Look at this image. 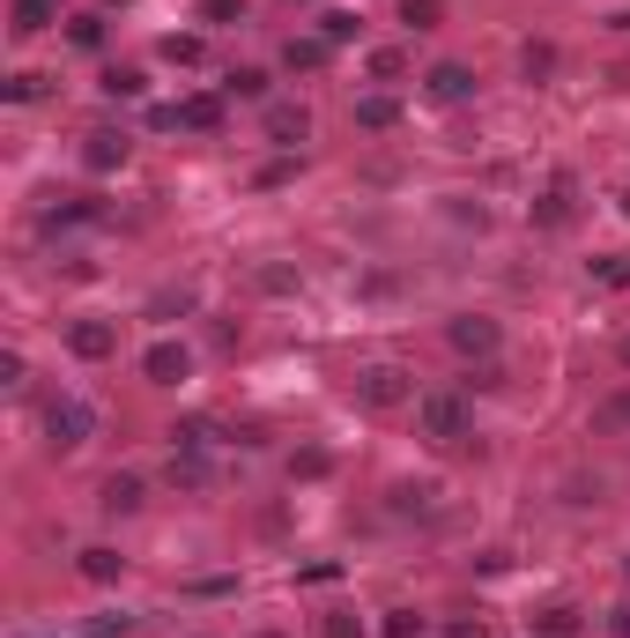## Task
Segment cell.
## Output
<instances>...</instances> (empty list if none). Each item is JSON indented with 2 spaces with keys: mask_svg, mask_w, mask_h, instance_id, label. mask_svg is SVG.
Instances as JSON below:
<instances>
[{
  "mask_svg": "<svg viewBox=\"0 0 630 638\" xmlns=\"http://www.w3.org/2000/svg\"><path fill=\"white\" fill-rule=\"evenodd\" d=\"M327 52H334L327 38H290V45H282V68H290V74H312V68H327Z\"/></svg>",
  "mask_w": 630,
  "mask_h": 638,
  "instance_id": "obj_12",
  "label": "cell"
},
{
  "mask_svg": "<svg viewBox=\"0 0 630 638\" xmlns=\"http://www.w3.org/2000/svg\"><path fill=\"white\" fill-rule=\"evenodd\" d=\"M401 23L409 30H437L445 23V0H401Z\"/></svg>",
  "mask_w": 630,
  "mask_h": 638,
  "instance_id": "obj_23",
  "label": "cell"
},
{
  "mask_svg": "<svg viewBox=\"0 0 630 638\" xmlns=\"http://www.w3.org/2000/svg\"><path fill=\"white\" fill-rule=\"evenodd\" d=\"M104 513H142V475H112L104 483Z\"/></svg>",
  "mask_w": 630,
  "mask_h": 638,
  "instance_id": "obj_20",
  "label": "cell"
},
{
  "mask_svg": "<svg viewBox=\"0 0 630 638\" xmlns=\"http://www.w3.org/2000/svg\"><path fill=\"white\" fill-rule=\"evenodd\" d=\"M534 223H541V230H571V223H579V186H571V178H557L549 194L534 200Z\"/></svg>",
  "mask_w": 630,
  "mask_h": 638,
  "instance_id": "obj_9",
  "label": "cell"
},
{
  "mask_svg": "<svg viewBox=\"0 0 630 638\" xmlns=\"http://www.w3.org/2000/svg\"><path fill=\"white\" fill-rule=\"evenodd\" d=\"M445 638H489V631H483V616H475V624H445Z\"/></svg>",
  "mask_w": 630,
  "mask_h": 638,
  "instance_id": "obj_34",
  "label": "cell"
},
{
  "mask_svg": "<svg viewBox=\"0 0 630 638\" xmlns=\"http://www.w3.org/2000/svg\"><path fill=\"white\" fill-rule=\"evenodd\" d=\"M357 401H364V409H379V416H386V409H409L415 401V379L401 364H364L357 371Z\"/></svg>",
  "mask_w": 630,
  "mask_h": 638,
  "instance_id": "obj_2",
  "label": "cell"
},
{
  "mask_svg": "<svg viewBox=\"0 0 630 638\" xmlns=\"http://www.w3.org/2000/svg\"><path fill=\"white\" fill-rule=\"evenodd\" d=\"M379 631H386V638H423V616H415V609H393Z\"/></svg>",
  "mask_w": 630,
  "mask_h": 638,
  "instance_id": "obj_28",
  "label": "cell"
},
{
  "mask_svg": "<svg viewBox=\"0 0 630 638\" xmlns=\"http://www.w3.org/2000/svg\"><path fill=\"white\" fill-rule=\"evenodd\" d=\"M230 97H252V104H267V68H238L230 82H223Z\"/></svg>",
  "mask_w": 630,
  "mask_h": 638,
  "instance_id": "obj_24",
  "label": "cell"
},
{
  "mask_svg": "<svg viewBox=\"0 0 630 638\" xmlns=\"http://www.w3.org/2000/svg\"><path fill=\"white\" fill-rule=\"evenodd\" d=\"M142 371H148V387H186V379H194V349L164 335V342L142 349Z\"/></svg>",
  "mask_w": 630,
  "mask_h": 638,
  "instance_id": "obj_5",
  "label": "cell"
},
{
  "mask_svg": "<svg viewBox=\"0 0 630 638\" xmlns=\"http://www.w3.org/2000/svg\"><path fill=\"white\" fill-rule=\"evenodd\" d=\"M623 364H630V342H623Z\"/></svg>",
  "mask_w": 630,
  "mask_h": 638,
  "instance_id": "obj_36",
  "label": "cell"
},
{
  "mask_svg": "<svg viewBox=\"0 0 630 638\" xmlns=\"http://www.w3.org/2000/svg\"><path fill=\"white\" fill-rule=\"evenodd\" d=\"M393 120H401V104H393L386 90H379V97H357V126H364V134H386Z\"/></svg>",
  "mask_w": 630,
  "mask_h": 638,
  "instance_id": "obj_17",
  "label": "cell"
},
{
  "mask_svg": "<svg viewBox=\"0 0 630 638\" xmlns=\"http://www.w3.org/2000/svg\"><path fill=\"white\" fill-rule=\"evenodd\" d=\"M200 52H208V45H200L194 30H171V38H164V60H171V68H200Z\"/></svg>",
  "mask_w": 630,
  "mask_h": 638,
  "instance_id": "obj_21",
  "label": "cell"
},
{
  "mask_svg": "<svg viewBox=\"0 0 630 638\" xmlns=\"http://www.w3.org/2000/svg\"><path fill=\"white\" fill-rule=\"evenodd\" d=\"M267 142L275 148H304L312 142V112H304V104H267Z\"/></svg>",
  "mask_w": 630,
  "mask_h": 638,
  "instance_id": "obj_7",
  "label": "cell"
},
{
  "mask_svg": "<svg viewBox=\"0 0 630 638\" xmlns=\"http://www.w3.org/2000/svg\"><path fill=\"white\" fill-rule=\"evenodd\" d=\"M74 45H82V52L104 45V23H97V16H82V23H74Z\"/></svg>",
  "mask_w": 630,
  "mask_h": 638,
  "instance_id": "obj_30",
  "label": "cell"
},
{
  "mask_svg": "<svg viewBox=\"0 0 630 638\" xmlns=\"http://www.w3.org/2000/svg\"><path fill=\"white\" fill-rule=\"evenodd\" d=\"M97 431V416H90V401H74V393H60V401H45V439L52 453H74V445Z\"/></svg>",
  "mask_w": 630,
  "mask_h": 638,
  "instance_id": "obj_3",
  "label": "cell"
},
{
  "mask_svg": "<svg viewBox=\"0 0 630 638\" xmlns=\"http://www.w3.org/2000/svg\"><path fill=\"white\" fill-rule=\"evenodd\" d=\"M290 475L297 483H327V475H334V453H327V445H304V453H290Z\"/></svg>",
  "mask_w": 630,
  "mask_h": 638,
  "instance_id": "obj_18",
  "label": "cell"
},
{
  "mask_svg": "<svg viewBox=\"0 0 630 638\" xmlns=\"http://www.w3.org/2000/svg\"><path fill=\"white\" fill-rule=\"evenodd\" d=\"M68 349L82 357V364H104V357L120 349V327H112V319H74V327H68Z\"/></svg>",
  "mask_w": 630,
  "mask_h": 638,
  "instance_id": "obj_6",
  "label": "cell"
},
{
  "mask_svg": "<svg viewBox=\"0 0 630 638\" xmlns=\"http://www.w3.org/2000/svg\"><path fill=\"white\" fill-rule=\"evenodd\" d=\"M134 631V616H97V624H90V638H126Z\"/></svg>",
  "mask_w": 630,
  "mask_h": 638,
  "instance_id": "obj_31",
  "label": "cell"
},
{
  "mask_svg": "<svg viewBox=\"0 0 630 638\" xmlns=\"http://www.w3.org/2000/svg\"><path fill=\"white\" fill-rule=\"evenodd\" d=\"M82 164H90V172H120L126 164V134H112V126H97V134H90V142H82Z\"/></svg>",
  "mask_w": 630,
  "mask_h": 638,
  "instance_id": "obj_10",
  "label": "cell"
},
{
  "mask_svg": "<svg viewBox=\"0 0 630 638\" xmlns=\"http://www.w3.org/2000/svg\"><path fill=\"white\" fill-rule=\"evenodd\" d=\"M52 23H60V0H16V38H38Z\"/></svg>",
  "mask_w": 630,
  "mask_h": 638,
  "instance_id": "obj_13",
  "label": "cell"
},
{
  "mask_svg": "<svg viewBox=\"0 0 630 638\" xmlns=\"http://www.w3.org/2000/svg\"><path fill=\"white\" fill-rule=\"evenodd\" d=\"M104 90H112V97H142L148 74H142V68H104Z\"/></svg>",
  "mask_w": 630,
  "mask_h": 638,
  "instance_id": "obj_25",
  "label": "cell"
},
{
  "mask_svg": "<svg viewBox=\"0 0 630 638\" xmlns=\"http://www.w3.org/2000/svg\"><path fill=\"white\" fill-rule=\"evenodd\" d=\"M38 97V74H8V104H30Z\"/></svg>",
  "mask_w": 630,
  "mask_h": 638,
  "instance_id": "obj_32",
  "label": "cell"
},
{
  "mask_svg": "<svg viewBox=\"0 0 630 638\" xmlns=\"http://www.w3.org/2000/svg\"><path fill=\"white\" fill-rule=\"evenodd\" d=\"M260 638H282V631H260Z\"/></svg>",
  "mask_w": 630,
  "mask_h": 638,
  "instance_id": "obj_38",
  "label": "cell"
},
{
  "mask_svg": "<svg viewBox=\"0 0 630 638\" xmlns=\"http://www.w3.org/2000/svg\"><path fill=\"white\" fill-rule=\"evenodd\" d=\"M319 638H371V624L357 609H327V624H319Z\"/></svg>",
  "mask_w": 630,
  "mask_h": 638,
  "instance_id": "obj_22",
  "label": "cell"
},
{
  "mask_svg": "<svg viewBox=\"0 0 630 638\" xmlns=\"http://www.w3.org/2000/svg\"><path fill=\"white\" fill-rule=\"evenodd\" d=\"M608 416H616V423H630V387L616 393V401H608Z\"/></svg>",
  "mask_w": 630,
  "mask_h": 638,
  "instance_id": "obj_35",
  "label": "cell"
},
{
  "mask_svg": "<svg viewBox=\"0 0 630 638\" xmlns=\"http://www.w3.org/2000/svg\"><path fill=\"white\" fill-rule=\"evenodd\" d=\"M445 335H453V349H461L467 364H489V357L505 349V327H497V319H483V312H461Z\"/></svg>",
  "mask_w": 630,
  "mask_h": 638,
  "instance_id": "obj_4",
  "label": "cell"
},
{
  "mask_svg": "<svg viewBox=\"0 0 630 638\" xmlns=\"http://www.w3.org/2000/svg\"><path fill=\"white\" fill-rule=\"evenodd\" d=\"M178 126H200V134H216V126H223V97H208V90H200V97H186V104H178Z\"/></svg>",
  "mask_w": 630,
  "mask_h": 638,
  "instance_id": "obj_16",
  "label": "cell"
},
{
  "mask_svg": "<svg viewBox=\"0 0 630 638\" xmlns=\"http://www.w3.org/2000/svg\"><path fill=\"white\" fill-rule=\"evenodd\" d=\"M497 387H505V364H497V357H489V364H475V371L461 379V393H497Z\"/></svg>",
  "mask_w": 630,
  "mask_h": 638,
  "instance_id": "obj_26",
  "label": "cell"
},
{
  "mask_svg": "<svg viewBox=\"0 0 630 638\" xmlns=\"http://www.w3.org/2000/svg\"><path fill=\"white\" fill-rule=\"evenodd\" d=\"M319 38H327V45H349V38H364V16H357V8H327V16H319Z\"/></svg>",
  "mask_w": 630,
  "mask_h": 638,
  "instance_id": "obj_15",
  "label": "cell"
},
{
  "mask_svg": "<svg viewBox=\"0 0 630 638\" xmlns=\"http://www.w3.org/2000/svg\"><path fill=\"white\" fill-rule=\"evenodd\" d=\"M120 572H126V557L112 542H90V549H82V579H90V587H112Z\"/></svg>",
  "mask_w": 630,
  "mask_h": 638,
  "instance_id": "obj_11",
  "label": "cell"
},
{
  "mask_svg": "<svg viewBox=\"0 0 630 638\" xmlns=\"http://www.w3.org/2000/svg\"><path fill=\"white\" fill-rule=\"evenodd\" d=\"M623 579H630V557H623Z\"/></svg>",
  "mask_w": 630,
  "mask_h": 638,
  "instance_id": "obj_39",
  "label": "cell"
},
{
  "mask_svg": "<svg viewBox=\"0 0 630 638\" xmlns=\"http://www.w3.org/2000/svg\"><path fill=\"white\" fill-rule=\"evenodd\" d=\"M519 74H527V82H549V74H557V45H549V38H527V52H519Z\"/></svg>",
  "mask_w": 630,
  "mask_h": 638,
  "instance_id": "obj_19",
  "label": "cell"
},
{
  "mask_svg": "<svg viewBox=\"0 0 630 638\" xmlns=\"http://www.w3.org/2000/svg\"><path fill=\"white\" fill-rule=\"evenodd\" d=\"M423 90H431V104H467V97H475V68H461V60H437V68L423 74Z\"/></svg>",
  "mask_w": 630,
  "mask_h": 638,
  "instance_id": "obj_8",
  "label": "cell"
},
{
  "mask_svg": "<svg viewBox=\"0 0 630 638\" xmlns=\"http://www.w3.org/2000/svg\"><path fill=\"white\" fill-rule=\"evenodd\" d=\"M401 74H409V52H371V82H401Z\"/></svg>",
  "mask_w": 630,
  "mask_h": 638,
  "instance_id": "obj_27",
  "label": "cell"
},
{
  "mask_svg": "<svg viewBox=\"0 0 630 638\" xmlns=\"http://www.w3.org/2000/svg\"><path fill=\"white\" fill-rule=\"evenodd\" d=\"M608 631H616V638H630V601H616V609H608Z\"/></svg>",
  "mask_w": 630,
  "mask_h": 638,
  "instance_id": "obj_33",
  "label": "cell"
},
{
  "mask_svg": "<svg viewBox=\"0 0 630 638\" xmlns=\"http://www.w3.org/2000/svg\"><path fill=\"white\" fill-rule=\"evenodd\" d=\"M623 216H630V194H623Z\"/></svg>",
  "mask_w": 630,
  "mask_h": 638,
  "instance_id": "obj_37",
  "label": "cell"
},
{
  "mask_svg": "<svg viewBox=\"0 0 630 638\" xmlns=\"http://www.w3.org/2000/svg\"><path fill=\"white\" fill-rule=\"evenodd\" d=\"M208 23H245V0H200Z\"/></svg>",
  "mask_w": 630,
  "mask_h": 638,
  "instance_id": "obj_29",
  "label": "cell"
},
{
  "mask_svg": "<svg viewBox=\"0 0 630 638\" xmlns=\"http://www.w3.org/2000/svg\"><path fill=\"white\" fill-rule=\"evenodd\" d=\"M534 631H541V638H579V631H586V616L571 609V601H557V609L534 616Z\"/></svg>",
  "mask_w": 630,
  "mask_h": 638,
  "instance_id": "obj_14",
  "label": "cell"
},
{
  "mask_svg": "<svg viewBox=\"0 0 630 638\" xmlns=\"http://www.w3.org/2000/svg\"><path fill=\"white\" fill-rule=\"evenodd\" d=\"M415 431L437 445L467 439V393H415Z\"/></svg>",
  "mask_w": 630,
  "mask_h": 638,
  "instance_id": "obj_1",
  "label": "cell"
}]
</instances>
